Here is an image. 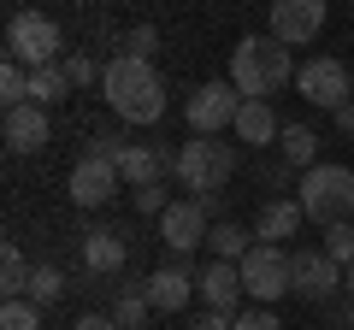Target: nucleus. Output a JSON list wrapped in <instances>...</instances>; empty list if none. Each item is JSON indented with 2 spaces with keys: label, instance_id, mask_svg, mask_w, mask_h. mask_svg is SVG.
<instances>
[{
  "label": "nucleus",
  "instance_id": "22",
  "mask_svg": "<svg viewBox=\"0 0 354 330\" xmlns=\"http://www.w3.org/2000/svg\"><path fill=\"white\" fill-rule=\"evenodd\" d=\"M65 95H71L65 59H53V65H41V71H30V101H36V106H59Z\"/></svg>",
  "mask_w": 354,
  "mask_h": 330
},
{
  "label": "nucleus",
  "instance_id": "17",
  "mask_svg": "<svg viewBox=\"0 0 354 330\" xmlns=\"http://www.w3.org/2000/svg\"><path fill=\"white\" fill-rule=\"evenodd\" d=\"M118 266H124V230H118V224H95V230H83V271H95V278H113Z\"/></svg>",
  "mask_w": 354,
  "mask_h": 330
},
{
  "label": "nucleus",
  "instance_id": "25",
  "mask_svg": "<svg viewBox=\"0 0 354 330\" xmlns=\"http://www.w3.org/2000/svg\"><path fill=\"white\" fill-rule=\"evenodd\" d=\"M59 295H65V271H59V266H36V278H30V295H24V301L53 307Z\"/></svg>",
  "mask_w": 354,
  "mask_h": 330
},
{
  "label": "nucleus",
  "instance_id": "3",
  "mask_svg": "<svg viewBox=\"0 0 354 330\" xmlns=\"http://www.w3.org/2000/svg\"><path fill=\"white\" fill-rule=\"evenodd\" d=\"M295 201H301V213L313 218V224H342V218L354 213V171H348V165L319 159L313 171H301Z\"/></svg>",
  "mask_w": 354,
  "mask_h": 330
},
{
  "label": "nucleus",
  "instance_id": "28",
  "mask_svg": "<svg viewBox=\"0 0 354 330\" xmlns=\"http://www.w3.org/2000/svg\"><path fill=\"white\" fill-rule=\"evenodd\" d=\"M0 330H41V307L36 301H6L0 307Z\"/></svg>",
  "mask_w": 354,
  "mask_h": 330
},
{
  "label": "nucleus",
  "instance_id": "11",
  "mask_svg": "<svg viewBox=\"0 0 354 330\" xmlns=\"http://www.w3.org/2000/svg\"><path fill=\"white\" fill-rule=\"evenodd\" d=\"M325 30V0H272V36L283 48H307Z\"/></svg>",
  "mask_w": 354,
  "mask_h": 330
},
{
  "label": "nucleus",
  "instance_id": "37",
  "mask_svg": "<svg viewBox=\"0 0 354 330\" xmlns=\"http://www.w3.org/2000/svg\"><path fill=\"white\" fill-rule=\"evenodd\" d=\"M342 295L354 301V266H342Z\"/></svg>",
  "mask_w": 354,
  "mask_h": 330
},
{
  "label": "nucleus",
  "instance_id": "9",
  "mask_svg": "<svg viewBox=\"0 0 354 330\" xmlns=\"http://www.w3.org/2000/svg\"><path fill=\"white\" fill-rule=\"evenodd\" d=\"M242 113V89L236 83H201V89L183 101V118H189L195 136H225Z\"/></svg>",
  "mask_w": 354,
  "mask_h": 330
},
{
  "label": "nucleus",
  "instance_id": "6",
  "mask_svg": "<svg viewBox=\"0 0 354 330\" xmlns=\"http://www.w3.org/2000/svg\"><path fill=\"white\" fill-rule=\"evenodd\" d=\"M59 48H65V36L48 12H12V24H6V59H18L24 71H41V65L65 59Z\"/></svg>",
  "mask_w": 354,
  "mask_h": 330
},
{
  "label": "nucleus",
  "instance_id": "30",
  "mask_svg": "<svg viewBox=\"0 0 354 330\" xmlns=\"http://www.w3.org/2000/svg\"><path fill=\"white\" fill-rule=\"evenodd\" d=\"M124 53H130V59H153V53H160V30H153V24H136V30L124 36Z\"/></svg>",
  "mask_w": 354,
  "mask_h": 330
},
{
  "label": "nucleus",
  "instance_id": "5",
  "mask_svg": "<svg viewBox=\"0 0 354 330\" xmlns=\"http://www.w3.org/2000/svg\"><path fill=\"white\" fill-rule=\"evenodd\" d=\"M218 224V195H189V201H171L160 213V242L177 260H189L195 248H207V230Z\"/></svg>",
  "mask_w": 354,
  "mask_h": 330
},
{
  "label": "nucleus",
  "instance_id": "14",
  "mask_svg": "<svg viewBox=\"0 0 354 330\" xmlns=\"http://www.w3.org/2000/svg\"><path fill=\"white\" fill-rule=\"evenodd\" d=\"M118 183H124V171H118L113 159L83 153V159L71 165V201H77V206H106V201L118 195Z\"/></svg>",
  "mask_w": 354,
  "mask_h": 330
},
{
  "label": "nucleus",
  "instance_id": "13",
  "mask_svg": "<svg viewBox=\"0 0 354 330\" xmlns=\"http://www.w3.org/2000/svg\"><path fill=\"white\" fill-rule=\"evenodd\" d=\"M195 295L207 301V313H230V318H236L248 289H242V271L230 266V260H207V266L195 271Z\"/></svg>",
  "mask_w": 354,
  "mask_h": 330
},
{
  "label": "nucleus",
  "instance_id": "16",
  "mask_svg": "<svg viewBox=\"0 0 354 330\" xmlns=\"http://www.w3.org/2000/svg\"><path fill=\"white\" fill-rule=\"evenodd\" d=\"M118 171H124L130 189H142V183H165L177 171V148H148V142H130L124 159H118Z\"/></svg>",
  "mask_w": 354,
  "mask_h": 330
},
{
  "label": "nucleus",
  "instance_id": "31",
  "mask_svg": "<svg viewBox=\"0 0 354 330\" xmlns=\"http://www.w3.org/2000/svg\"><path fill=\"white\" fill-rule=\"evenodd\" d=\"M124 148H130V142L124 136H118V130H95V136H88V153H95V159H124Z\"/></svg>",
  "mask_w": 354,
  "mask_h": 330
},
{
  "label": "nucleus",
  "instance_id": "18",
  "mask_svg": "<svg viewBox=\"0 0 354 330\" xmlns=\"http://www.w3.org/2000/svg\"><path fill=\"white\" fill-rule=\"evenodd\" d=\"M301 201H295V195H272V201L260 206V218H254V236L260 242H283V236H295V230H301Z\"/></svg>",
  "mask_w": 354,
  "mask_h": 330
},
{
  "label": "nucleus",
  "instance_id": "24",
  "mask_svg": "<svg viewBox=\"0 0 354 330\" xmlns=\"http://www.w3.org/2000/svg\"><path fill=\"white\" fill-rule=\"evenodd\" d=\"M148 313H153V307H148V295H142V289H118L113 295V318L124 330H142V324H148Z\"/></svg>",
  "mask_w": 354,
  "mask_h": 330
},
{
  "label": "nucleus",
  "instance_id": "33",
  "mask_svg": "<svg viewBox=\"0 0 354 330\" xmlns=\"http://www.w3.org/2000/svg\"><path fill=\"white\" fill-rule=\"evenodd\" d=\"M130 201H136V213H153V218H160L165 206H171V195H165V183H142Z\"/></svg>",
  "mask_w": 354,
  "mask_h": 330
},
{
  "label": "nucleus",
  "instance_id": "27",
  "mask_svg": "<svg viewBox=\"0 0 354 330\" xmlns=\"http://www.w3.org/2000/svg\"><path fill=\"white\" fill-rule=\"evenodd\" d=\"M325 254L337 260V266H354V224L342 218V224H325Z\"/></svg>",
  "mask_w": 354,
  "mask_h": 330
},
{
  "label": "nucleus",
  "instance_id": "32",
  "mask_svg": "<svg viewBox=\"0 0 354 330\" xmlns=\"http://www.w3.org/2000/svg\"><path fill=\"white\" fill-rule=\"evenodd\" d=\"M230 330H283V324H278L272 307H242V313L230 318Z\"/></svg>",
  "mask_w": 354,
  "mask_h": 330
},
{
  "label": "nucleus",
  "instance_id": "15",
  "mask_svg": "<svg viewBox=\"0 0 354 330\" xmlns=\"http://www.w3.org/2000/svg\"><path fill=\"white\" fill-rule=\"evenodd\" d=\"M48 136H53L48 106H36V101L6 106V148H12V153H41V148H48Z\"/></svg>",
  "mask_w": 354,
  "mask_h": 330
},
{
  "label": "nucleus",
  "instance_id": "36",
  "mask_svg": "<svg viewBox=\"0 0 354 330\" xmlns=\"http://www.w3.org/2000/svg\"><path fill=\"white\" fill-rule=\"evenodd\" d=\"M330 118H337V130H342V136H348V142H354V101H348V106H342V113H330Z\"/></svg>",
  "mask_w": 354,
  "mask_h": 330
},
{
  "label": "nucleus",
  "instance_id": "21",
  "mask_svg": "<svg viewBox=\"0 0 354 330\" xmlns=\"http://www.w3.org/2000/svg\"><path fill=\"white\" fill-rule=\"evenodd\" d=\"M254 242H260L254 230H242V224H230V218H218V224L207 230V254H213V260H230V266H236V260L248 254Z\"/></svg>",
  "mask_w": 354,
  "mask_h": 330
},
{
  "label": "nucleus",
  "instance_id": "10",
  "mask_svg": "<svg viewBox=\"0 0 354 330\" xmlns=\"http://www.w3.org/2000/svg\"><path fill=\"white\" fill-rule=\"evenodd\" d=\"M290 295H301V301L325 307L342 295V266L325 254V248H301V254H290Z\"/></svg>",
  "mask_w": 354,
  "mask_h": 330
},
{
  "label": "nucleus",
  "instance_id": "29",
  "mask_svg": "<svg viewBox=\"0 0 354 330\" xmlns=\"http://www.w3.org/2000/svg\"><path fill=\"white\" fill-rule=\"evenodd\" d=\"M65 77H71V89H95L106 77V65H95L88 53H65Z\"/></svg>",
  "mask_w": 354,
  "mask_h": 330
},
{
  "label": "nucleus",
  "instance_id": "7",
  "mask_svg": "<svg viewBox=\"0 0 354 330\" xmlns=\"http://www.w3.org/2000/svg\"><path fill=\"white\" fill-rule=\"evenodd\" d=\"M236 271H242V289H248L254 307H278L290 295V254L278 242H254L248 254L236 260Z\"/></svg>",
  "mask_w": 354,
  "mask_h": 330
},
{
  "label": "nucleus",
  "instance_id": "35",
  "mask_svg": "<svg viewBox=\"0 0 354 330\" xmlns=\"http://www.w3.org/2000/svg\"><path fill=\"white\" fill-rule=\"evenodd\" d=\"M183 330H230V313H201V318H189Z\"/></svg>",
  "mask_w": 354,
  "mask_h": 330
},
{
  "label": "nucleus",
  "instance_id": "20",
  "mask_svg": "<svg viewBox=\"0 0 354 330\" xmlns=\"http://www.w3.org/2000/svg\"><path fill=\"white\" fill-rule=\"evenodd\" d=\"M30 278H36V266L24 260L18 242H6V248H0V295H6V301H24V295H30Z\"/></svg>",
  "mask_w": 354,
  "mask_h": 330
},
{
  "label": "nucleus",
  "instance_id": "4",
  "mask_svg": "<svg viewBox=\"0 0 354 330\" xmlns=\"http://www.w3.org/2000/svg\"><path fill=\"white\" fill-rule=\"evenodd\" d=\"M183 189L195 195H218L230 177H236V148L218 136H189L183 148H177V171H171Z\"/></svg>",
  "mask_w": 354,
  "mask_h": 330
},
{
  "label": "nucleus",
  "instance_id": "2",
  "mask_svg": "<svg viewBox=\"0 0 354 330\" xmlns=\"http://www.w3.org/2000/svg\"><path fill=\"white\" fill-rule=\"evenodd\" d=\"M230 83L242 89V101H272L283 83H295V59L272 30L266 36H242L230 48Z\"/></svg>",
  "mask_w": 354,
  "mask_h": 330
},
{
  "label": "nucleus",
  "instance_id": "23",
  "mask_svg": "<svg viewBox=\"0 0 354 330\" xmlns=\"http://www.w3.org/2000/svg\"><path fill=\"white\" fill-rule=\"evenodd\" d=\"M278 148H283V159H290L295 171H313V165H319V136H313L307 124H283Z\"/></svg>",
  "mask_w": 354,
  "mask_h": 330
},
{
  "label": "nucleus",
  "instance_id": "26",
  "mask_svg": "<svg viewBox=\"0 0 354 330\" xmlns=\"http://www.w3.org/2000/svg\"><path fill=\"white\" fill-rule=\"evenodd\" d=\"M0 101H6V106H24V101H30V71H24L18 59L0 65Z\"/></svg>",
  "mask_w": 354,
  "mask_h": 330
},
{
  "label": "nucleus",
  "instance_id": "19",
  "mask_svg": "<svg viewBox=\"0 0 354 330\" xmlns=\"http://www.w3.org/2000/svg\"><path fill=\"white\" fill-rule=\"evenodd\" d=\"M236 142H248V148H272V142L283 136V124H278V113H272V101H242V113H236Z\"/></svg>",
  "mask_w": 354,
  "mask_h": 330
},
{
  "label": "nucleus",
  "instance_id": "34",
  "mask_svg": "<svg viewBox=\"0 0 354 330\" xmlns=\"http://www.w3.org/2000/svg\"><path fill=\"white\" fill-rule=\"evenodd\" d=\"M71 330H124V324H118L113 313H83V318H77Z\"/></svg>",
  "mask_w": 354,
  "mask_h": 330
},
{
  "label": "nucleus",
  "instance_id": "8",
  "mask_svg": "<svg viewBox=\"0 0 354 330\" xmlns=\"http://www.w3.org/2000/svg\"><path fill=\"white\" fill-rule=\"evenodd\" d=\"M295 89H301L307 106H319V113H342V106L354 101V77L342 59H330V53H319V59L295 65Z\"/></svg>",
  "mask_w": 354,
  "mask_h": 330
},
{
  "label": "nucleus",
  "instance_id": "1",
  "mask_svg": "<svg viewBox=\"0 0 354 330\" xmlns=\"http://www.w3.org/2000/svg\"><path fill=\"white\" fill-rule=\"evenodd\" d=\"M101 95L113 118H124V124H160L165 118V77L153 71V59H130V53L106 59Z\"/></svg>",
  "mask_w": 354,
  "mask_h": 330
},
{
  "label": "nucleus",
  "instance_id": "12",
  "mask_svg": "<svg viewBox=\"0 0 354 330\" xmlns=\"http://www.w3.org/2000/svg\"><path fill=\"white\" fill-rule=\"evenodd\" d=\"M142 295H148L153 313H183L189 295H195V266L189 260H171V266L148 271V278H142Z\"/></svg>",
  "mask_w": 354,
  "mask_h": 330
}]
</instances>
